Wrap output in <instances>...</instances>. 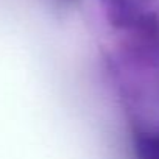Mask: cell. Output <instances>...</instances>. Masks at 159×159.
<instances>
[{"mask_svg":"<svg viewBox=\"0 0 159 159\" xmlns=\"http://www.w3.org/2000/svg\"><path fill=\"white\" fill-rule=\"evenodd\" d=\"M100 10L112 41L159 34V0H100Z\"/></svg>","mask_w":159,"mask_h":159,"instance_id":"1","label":"cell"}]
</instances>
